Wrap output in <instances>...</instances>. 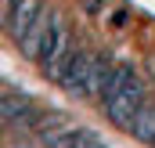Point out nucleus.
Returning <instances> with one entry per match:
<instances>
[{
  "instance_id": "nucleus-1",
  "label": "nucleus",
  "mask_w": 155,
  "mask_h": 148,
  "mask_svg": "<svg viewBox=\"0 0 155 148\" xmlns=\"http://www.w3.org/2000/svg\"><path fill=\"white\" fill-rule=\"evenodd\" d=\"M101 105H105V116L123 126V130H130L134 126V119H137V112L144 109V79L137 76V69H130V65H116L108 79H105V87H101Z\"/></svg>"
},
{
  "instance_id": "nucleus-2",
  "label": "nucleus",
  "mask_w": 155,
  "mask_h": 148,
  "mask_svg": "<svg viewBox=\"0 0 155 148\" xmlns=\"http://www.w3.org/2000/svg\"><path fill=\"white\" fill-rule=\"evenodd\" d=\"M33 62H36L43 72L51 76L58 65H61V58L72 51V36H69V29H65V22L58 18V15H51V11H43V18H40L36 25H33V33L18 43Z\"/></svg>"
},
{
  "instance_id": "nucleus-3",
  "label": "nucleus",
  "mask_w": 155,
  "mask_h": 148,
  "mask_svg": "<svg viewBox=\"0 0 155 148\" xmlns=\"http://www.w3.org/2000/svg\"><path fill=\"white\" fill-rule=\"evenodd\" d=\"M40 18H43V4L40 0H11L7 11H4V25H7L11 40H18V43L33 33V25Z\"/></svg>"
},
{
  "instance_id": "nucleus-4",
  "label": "nucleus",
  "mask_w": 155,
  "mask_h": 148,
  "mask_svg": "<svg viewBox=\"0 0 155 148\" xmlns=\"http://www.w3.org/2000/svg\"><path fill=\"white\" fill-rule=\"evenodd\" d=\"M0 119H4V123H33V119H36V109H33V101H29L25 94L4 90V94H0Z\"/></svg>"
},
{
  "instance_id": "nucleus-5",
  "label": "nucleus",
  "mask_w": 155,
  "mask_h": 148,
  "mask_svg": "<svg viewBox=\"0 0 155 148\" xmlns=\"http://www.w3.org/2000/svg\"><path fill=\"white\" fill-rule=\"evenodd\" d=\"M130 134H134V137H141L144 145H155V105L144 101V109L137 112V119H134Z\"/></svg>"
},
{
  "instance_id": "nucleus-6",
  "label": "nucleus",
  "mask_w": 155,
  "mask_h": 148,
  "mask_svg": "<svg viewBox=\"0 0 155 148\" xmlns=\"http://www.w3.org/2000/svg\"><path fill=\"white\" fill-rule=\"evenodd\" d=\"M130 18H134V15H130V7H126V4H112V7L105 11V18H101V22H105L108 29H130Z\"/></svg>"
},
{
  "instance_id": "nucleus-7",
  "label": "nucleus",
  "mask_w": 155,
  "mask_h": 148,
  "mask_svg": "<svg viewBox=\"0 0 155 148\" xmlns=\"http://www.w3.org/2000/svg\"><path fill=\"white\" fill-rule=\"evenodd\" d=\"M79 7H83L90 18H105V11L112 7V0H79Z\"/></svg>"
}]
</instances>
